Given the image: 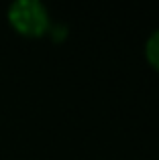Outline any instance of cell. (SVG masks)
Returning <instances> with one entry per match:
<instances>
[{
	"label": "cell",
	"mask_w": 159,
	"mask_h": 160,
	"mask_svg": "<svg viewBox=\"0 0 159 160\" xmlns=\"http://www.w3.org/2000/svg\"><path fill=\"white\" fill-rule=\"evenodd\" d=\"M8 18L19 32L39 37L49 27V12L39 0H16L8 8Z\"/></svg>",
	"instance_id": "obj_1"
},
{
	"label": "cell",
	"mask_w": 159,
	"mask_h": 160,
	"mask_svg": "<svg viewBox=\"0 0 159 160\" xmlns=\"http://www.w3.org/2000/svg\"><path fill=\"white\" fill-rule=\"evenodd\" d=\"M147 57H149V61L159 69V28L149 37V41H147Z\"/></svg>",
	"instance_id": "obj_2"
}]
</instances>
